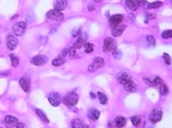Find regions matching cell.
I'll list each match as a JSON object with an SVG mask.
<instances>
[{"label":"cell","instance_id":"cell-32","mask_svg":"<svg viewBox=\"0 0 172 128\" xmlns=\"http://www.w3.org/2000/svg\"><path fill=\"white\" fill-rule=\"evenodd\" d=\"M163 60H164V61H165L166 65H171V56H169L167 53H163Z\"/></svg>","mask_w":172,"mask_h":128},{"label":"cell","instance_id":"cell-11","mask_svg":"<svg viewBox=\"0 0 172 128\" xmlns=\"http://www.w3.org/2000/svg\"><path fill=\"white\" fill-rule=\"evenodd\" d=\"M20 85L24 92H28L31 87L30 79L27 77H22L20 80Z\"/></svg>","mask_w":172,"mask_h":128},{"label":"cell","instance_id":"cell-8","mask_svg":"<svg viewBox=\"0 0 172 128\" xmlns=\"http://www.w3.org/2000/svg\"><path fill=\"white\" fill-rule=\"evenodd\" d=\"M46 18L49 20H55V21H62L64 18V15L60 11L53 9V10H50L47 12Z\"/></svg>","mask_w":172,"mask_h":128},{"label":"cell","instance_id":"cell-3","mask_svg":"<svg viewBox=\"0 0 172 128\" xmlns=\"http://www.w3.org/2000/svg\"><path fill=\"white\" fill-rule=\"evenodd\" d=\"M116 49V41L110 37H108L104 39L103 41V52H114Z\"/></svg>","mask_w":172,"mask_h":128},{"label":"cell","instance_id":"cell-34","mask_svg":"<svg viewBox=\"0 0 172 128\" xmlns=\"http://www.w3.org/2000/svg\"><path fill=\"white\" fill-rule=\"evenodd\" d=\"M157 15H154V14H149V15H147V16H146V20H154Z\"/></svg>","mask_w":172,"mask_h":128},{"label":"cell","instance_id":"cell-21","mask_svg":"<svg viewBox=\"0 0 172 128\" xmlns=\"http://www.w3.org/2000/svg\"><path fill=\"white\" fill-rule=\"evenodd\" d=\"M118 78H119V82H120V84H124L125 82H127V81H129L131 79V77L129 75H128L127 73H125V72H123V73H120L118 76Z\"/></svg>","mask_w":172,"mask_h":128},{"label":"cell","instance_id":"cell-30","mask_svg":"<svg viewBox=\"0 0 172 128\" xmlns=\"http://www.w3.org/2000/svg\"><path fill=\"white\" fill-rule=\"evenodd\" d=\"M84 46H85V52H86V53H93V51H94V47H93L92 44H91V43H86Z\"/></svg>","mask_w":172,"mask_h":128},{"label":"cell","instance_id":"cell-26","mask_svg":"<svg viewBox=\"0 0 172 128\" xmlns=\"http://www.w3.org/2000/svg\"><path fill=\"white\" fill-rule=\"evenodd\" d=\"M84 45V39H83V37H79V39H77L76 42L74 43V47L75 48V49H81L82 47Z\"/></svg>","mask_w":172,"mask_h":128},{"label":"cell","instance_id":"cell-4","mask_svg":"<svg viewBox=\"0 0 172 128\" xmlns=\"http://www.w3.org/2000/svg\"><path fill=\"white\" fill-rule=\"evenodd\" d=\"M5 122L8 127H24L25 125L19 121V119L12 115H7L5 118Z\"/></svg>","mask_w":172,"mask_h":128},{"label":"cell","instance_id":"cell-38","mask_svg":"<svg viewBox=\"0 0 172 128\" xmlns=\"http://www.w3.org/2000/svg\"><path fill=\"white\" fill-rule=\"evenodd\" d=\"M94 2H96V3H99V2H100V0H93Z\"/></svg>","mask_w":172,"mask_h":128},{"label":"cell","instance_id":"cell-5","mask_svg":"<svg viewBox=\"0 0 172 128\" xmlns=\"http://www.w3.org/2000/svg\"><path fill=\"white\" fill-rule=\"evenodd\" d=\"M162 118V111L159 108L153 109L152 111L150 112L149 116V120L153 124H155L159 121H161Z\"/></svg>","mask_w":172,"mask_h":128},{"label":"cell","instance_id":"cell-31","mask_svg":"<svg viewBox=\"0 0 172 128\" xmlns=\"http://www.w3.org/2000/svg\"><path fill=\"white\" fill-rule=\"evenodd\" d=\"M146 39H147V42H148V44H149V45H151V46H155L156 41L154 36H151V35H150V36H147Z\"/></svg>","mask_w":172,"mask_h":128},{"label":"cell","instance_id":"cell-33","mask_svg":"<svg viewBox=\"0 0 172 128\" xmlns=\"http://www.w3.org/2000/svg\"><path fill=\"white\" fill-rule=\"evenodd\" d=\"M153 82V85H154V86H159L161 83H162V80L159 77H156L155 78L152 80Z\"/></svg>","mask_w":172,"mask_h":128},{"label":"cell","instance_id":"cell-12","mask_svg":"<svg viewBox=\"0 0 172 128\" xmlns=\"http://www.w3.org/2000/svg\"><path fill=\"white\" fill-rule=\"evenodd\" d=\"M123 20V15H114L113 16L110 17L109 19V24L110 26L114 27L119 25L120 22Z\"/></svg>","mask_w":172,"mask_h":128},{"label":"cell","instance_id":"cell-15","mask_svg":"<svg viewBox=\"0 0 172 128\" xmlns=\"http://www.w3.org/2000/svg\"><path fill=\"white\" fill-rule=\"evenodd\" d=\"M123 85H124L126 91H128V92H134L137 90V85L131 79L125 82Z\"/></svg>","mask_w":172,"mask_h":128},{"label":"cell","instance_id":"cell-39","mask_svg":"<svg viewBox=\"0 0 172 128\" xmlns=\"http://www.w3.org/2000/svg\"><path fill=\"white\" fill-rule=\"evenodd\" d=\"M0 98H1V96H0Z\"/></svg>","mask_w":172,"mask_h":128},{"label":"cell","instance_id":"cell-23","mask_svg":"<svg viewBox=\"0 0 172 128\" xmlns=\"http://www.w3.org/2000/svg\"><path fill=\"white\" fill-rule=\"evenodd\" d=\"M66 62V60L64 58H62V57H57L56 59H54L52 61V65L55 67H57V66H61L64 65Z\"/></svg>","mask_w":172,"mask_h":128},{"label":"cell","instance_id":"cell-6","mask_svg":"<svg viewBox=\"0 0 172 128\" xmlns=\"http://www.w3.org/2000/svg\"><path fill=\"white\" fill-rule=\"evenodd\" d=\"M48 99L50 104L53 106H58L61 104V102H62V97L61 95V94L57 92L50 93Z\"/></svg>","mask_w":172,"mask_h":128},{"label":"cell","instance_id":"cell-13","mask_svg":"<svg viewBox=\"0 0 172 128\" xmlns=\"http://www.w3.org/2000/svg\"><path fill=\"white\" fill-rule=\"evenodd\" d=\"M67 6V0H54L53 1V7L55 10L63 11L66 9Z\"/></svg>","mask_w":172,"mask_h":128},{"label":"cell","instance_id":"cell-29","mask_svg":"<svg viewBox=\"0 0 172 128\" xmlns=\"http://www.w3.org/2000/svg\"><path fill=\"white\" fill-rule=\"evenodd\" d=\"M162 37L163 39H170L172 37V31L171 30H166L164 32H162Z\"/></svg>","mask_w":172,"mask_h":128},{"label":"cell","instance_id":"cell-17","mask_svg":"<svg viewBox=\"0 0 172 128\" xmlns=\"http://www.w3.org/2000/svg\"><path fill=\"white\" fill-rule=\"evenodd\" d=\"M99 116H100V112L96 108H92L88 112V117L91 120H92V121H96V120H98L99 118Z\"/></svg>","mask_w":172,"mask_h":128},{"label":"cell","instance_id":"cell-37","mask_svg":"<svg viewBox=\"0 0 172 128\" xmlns=\"http://www.w3.org/2000/svg\"><path fill=\"white\" fill-rule=\"evenodd\" d=\"M69 53V52H68V49H64L62 51V56H66V55H67V53Z\"/></svg>","mask_w":172,"mask_h":128},{"label":"cell","instance_id":"cell-9","mask_svg":"<svg viewBox=\"0 0 172 128\" xmlns=\"http://www.w3.org/2000/svg\"><path fill=\"white\" fill-rule=\"evenodd\" d=\"M6 44H7V49L11 51H13L18 46V39H16V36H12V35H9V36H7Z\"/></svg>","mask_w":172,"mask_h":128},{"label":"cell","instance_id":"cell-22","mask_svg":"<svg viewBox=\"0 0 172 128\" xmlns=\"http://www.w3.org/2000/svg\"><path fill=\"white\" fill-rule=\"evenodd\" d=\"M159 92L160 94H162V95H166V94H167L169 92V89L168 87H167V85L164 84L163 82L161 83L160 85H159Z\"/></svg>","mask_w":172,"mask_h":128},{"label":"cell","instance_id":"cell-10","mask_svg":"<svg viewBox=\"0 0 172 128\" xmlns=\"http://www.w3.org/2000/svg\"><path fill=\"white\" fill-rule=\"evenodd\" d=\"M49 60V58L43 55H38L33 57V59L31 60V63L36 66H40L43 65L45 64H46Z\"/></svg>","mask_w":172,"mask_h":128},{"label":"cell","instance_id":"cell-1","mask_svg":"<svg viewBox=\"0 0 172 128\" xmlns=\"http://www.w3.org/2000/svg\"><path fill=\"white\" fill-rule=\"evenodd\" d=\"M79 95L76 93L70 92L68 93L64 98H62V102L65 105H68V106H74V105H77V103L79 102Z\"/></svg>","mask_w":172,"mask_h":128},{"label":"cell","instance_id":"cell-24","mask_svg":"<svg viewBox=\"0 0 172 128\" xmlns=\"http://www.w3.org/2000/svg\"><path fill=\"white\" fill-rule=\"evenodd\" d=\"M147 8L149 9H156V8H159L162 6V2H160V1H157V2H154V3H151V4H147Z\"/></svg>","mask_w":172,"mask_h":128},{"label":"cell","instance_id":"cell-25","mask_svg":"<svg viewBox=\"0 0 172 128\" xmlns=\"http://www.w3.org/2000/svg\"><path fill=\"white\" fill-rule=\"evenodd\" d=\"M98 97H99V102L102 104V105H105L107 104V102H108V98H107V96L104 94H103L101 92L98 93Z\"/></svg>","mask_w":172,"mask_h":128},{"label":"cell","instance_id":"cell-35","mask_svg":"<svg viewBox=\"0 0 172 128\" xmlns=\"http://www.w3.org/2000/svg\"><path fill=\"white\" fill-rule=\"evenodd\" d=\"M69 53H70V56H74L75 53H76V49L74 47H73L72 49H70V50L69 51Z\"/></svg>","mask_w":172,"mask_h":128},{"label":"cell","instance_id":"cell-27","mask_svg":"<svg viewBox=\"0 0 172 128\" xmlns=\"http://www.w3.org/2000/svg\"><path fill=\"white\" fill-rule=\"evenodd\" d=\"M10 57L11 61V65H12L13 67H17V66L19 65V64H20V60H19V58H18L16 56H15L13 54H11Z\"/></svg>","mask_w":172,"mask_h":128},{"label":"cell","instance_id":"cell-14","mask_svg":"<svg viewBox=\"0 0 172 128\" xmlns=\"http://www.w3.org/2000/svg\"><path fill=\"white\" fill-rule=\"evenodd\" d=\"M126 7L131 11H137L140 7L139 0H126Z\"/></svg>","mask_w":172,"mask_h":128},{"label":"cell","instance_id":"cell-20","mask_svg":"<svg viewBox=\"0 0 172 128\" xmlns=\"http://www.w3.org/2000/svg\"><path fill=\"white\" fill-rule=\"evenodd\" d=\"M35 111H36V114L37 115V116H38L44 122H45V123H49V122H50V120H49V118H48V117L46 116V115H45L41 110H40V109H36Z\"/></svg>","mask_w":172,"mask_h":128},{"label":"cell","instance_id":"cell-2","mask_svg":"<svg viewBox=\"0 0 172 128\" xmlns=\"http://www.w3.org/2000/svg\"><path fill=\"white\" fill-rule=\"evenodd\" d=\"M27 28V24L25 22L20 21L16 23L13 27H12V32L14 33L15 36H23Z\"/></svg>","mask_w":172,"mask_h":128},{"label":"cell","instance_id":"cell-28","mask_svg":"<svg viewBox=\"0 0 172 128\" xmlns=\"http://www.w3.org/2000/svg\"><path fill=\"white\" fill-rule=\"evenodd\" d=\"M131 121H132V125H133L134 127H137V126H139L140 123H141L142 119H141V118H140L139 116L134 115V116H132V118H131Z\"/></svg>","mask_w":172,"mask_h":128},{"label":"cell","instance_id":"cell-16","mask_svg":"<svg viewBox=\"0 0 172 128\" xmlns=\"http://www.w3.org/2000/svg\"><path fill=\"white\" fill-rule=\"evenodd\" d=\"M125 25H117V26L113 27V36L115 37L121 36L124 31L125 30Z\"/></svg>","mask_w":172,"mask_h":128},{"label":"cell","instance_id":"cell-18","mask_svg":"<svg viewBox=\"0 0 172 128\" xmlns=\"http://www.w3.org/2000/svg\"><path fill=\"white\" fill-rule=\"evenodd\" d=\"M89 126L86 125L83 120L76 118L72 122V127L74 128H84V127H88Z\"/></svg>","mask_w":172,"mask_h":128},{"label":"cell","instance_id":"cell-36","mask_svg":"<svg viewBox=\"0 0 172 128\" xmlns=\"http://www.w3.org/2000/svg\"><path fill=\"white\" fill-rule=\"evenodd\" d=\"M79 32H80V29H77L76 32L74 31V33H73V36H74V37H76V36H78V35H79V33H80Z\"/></svg>","mask_w":172,"mask_h":128},{"label":"cell","instance_id":"cell-19","mask_svg":"<svg viewBox=\"0 0 172 128\" xmlns=\"http://www.w3.org/2000/svg\"><path fill=\"white\" fill-rule=\"evenodd\" d=\"M126 118L122 116H118L115 118V124L117 127H123L126 125Z\"/></svg>","mask_w":172,"mask_h":128},{"label":"cell","instance_id":"cell-7","mask_svg":"<svg viewBox=\"0 0 172 128\" xmlns=\"http://www.w3.org/2000/svg\"><path fill=\"white\" fill-rule=\"evenodd\" d=\"M104 65H105V62H104V60L102 57H96L93 60V62L88 67V71L89 72H95L97 69L103 67Z\"/></svg>","mask_w":172,"mask_h":128}]
</instances>
